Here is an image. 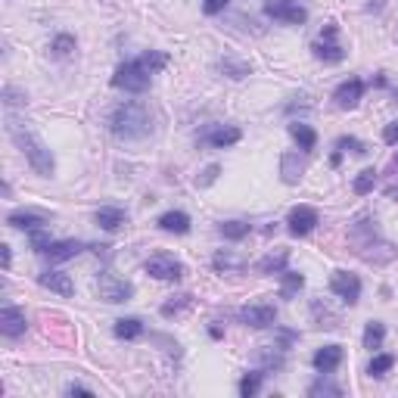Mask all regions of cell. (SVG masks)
Instances as JSON below:
<instances>
[{
  "label": "cell",
  "instance_id": "obj_41",
  "mask_svg": "<svg viewBox=\"0 0 398 398\" xmlns=\"http://www.w3.org/2000/svg\"><path fill=\"white\" fill-rule=\"evenodd\" d=\"M218 174H221V165H209V168H202V174H196V187H209V184H215Z\"/></svg>",
  "mask_w": 398,
  "mask_h": 398
},
{
  "label": "cell",
  "instance_id": "obj_17",
  "mask_svg": "<svg viewBox=\"0 0 398 398\" xmlns=\"http://www.w3.org/2000/svg\"><path fill=\"white\" fill-rule=\"evenodd\" d=\"M84 249L87 246L81 240H53L44 255H47L50 261H68V258H75V255H81Z\"/></svg>",
  "mask_w": 398,
  "mask_h": 398
},
{
  "label": "cell",
  "instance_id": "obj_44",
  "mask_svg": "<svg viewBox=\"0 0 398 398\" xmlns=\"http://www.w3.org/2000/svg\"><path fill=\"white\" fill-rule=\"evenodd\" d=\"M68 395H93L91 389H87V386H81V383H68Z\"/></svg>",
  "mask_w": 398,
  "mask_h": 398
},
{
  "label": "cell",
  "instance_id": "obj_32",
  "mask_svg": "<svg viewBox=\"0 0 398 398\" xmlns=\"http://www.w3.org/2000/svg\"><path fill=\"white\" fill-rule=\"evenodd\" d=\"M308 395H311V398H321V395H336V398H339L342 389H339L336 383H330V379H323V373H321V379L308 386Z\"/></svg>",
  "mask_w": 398,
  "mask_h": 398
},
{
  "label": "cell",
  "instance_id": "obj_46",
  "mask_svg": "<svg viewBox=\"0 0 398 398\" xmlns=\"http://www.w3.org/2000/svg\"><path fill=\"white\" fill-rule=\"evenodd\" d=\"M0 255H3V267H10V246H6V243L0 246Z\"/></svg>",
  "mask_w": 398,
  "mask_h": 398
},
{
  "label": "cell",
  "instance_id": "obj_10",
  "mask_svg": "<svg viewBox=\"0 0 398 398\" xmlns=\"http://www.w3.org/2000/svg\"><path fill=\"white\" fill-rule=\"evenodd\" d=\"M317 224H321V218H317V211L311 205H296L290 211V218H286V227H290L292 236H308Z\"/></svg>",
  "mask_w": 398,
  "mask_h": 398
},
{
  "label": "cell",
  "instance_id": "obj_15",
  "mask_svg": "<svg viewBox=\"0 0 398 398\" xmlns=\"http://www.w3.org/2000/svg\"><path fill=\"white\" fill-rule=\"evenodd\" d=\"M302 174H305V155H298V153H283L280 155V180L283 184H298L302 180Z\"/></svg>",
  "mask_w": 398,
  "mask_h": 398
},
{
  "label": "cell",
  "instance_id": "obj_20",
  "mask_svg": "<svg viewBox=\"0 0 398 398\" xmlns=\"http://www.w3.org/2000/svg\"><path fill=\"white\" fill-rule=\"evenodd\" d=\"M286 261H290V249H274V252H267L265 258H258L255 271L258 274H280V271H286Z\"/></svg>",
  "mask_w": 398,
  "mask_h": 398
},
{
  "label": "cell",
  "instance_id": "obj_35",
  "mask_svg": "<svg viewBox=\"0 0 398 398\" xmlns=\"http://www.w3.org/2000/svg\"><path fill=\"white\" fill-rule=\"evenodd\" d=\"M218 68H221L227 78H246V75L252 72V66H246V62H234V59H221Z\"/></svg>",
  "mask_w": 398,
  "mask_h": 398
},
{
  "label": "cell",
  "instance_id": "obj_47",
  "mask_svg": "<svg viewBox=\"0 0 398 398\" xmlns=\"http://www.w3.org/2000/svg\"><path fill=\"white\" fill-rule=\"evenodd\" d=\"M395 162H398V159H395Z\"/></svg>",
  "mask_w": 398,
  "mask_h": 398
},
{
  "label": "cell",
  "instance_id": "obj_1",
  "mask_svg": "<svg viewBox=\"0 0 398 398\" xmlns=\"http://www.w3.org/2000/svg\"><path fill=\"white\" fill-rule=\"evenodd\" d=\"M348 246H352V252L358 255V258H364L367 265H386V261H392L398 255V249L379 234L373 218H361V221H354L352 227H348Z\"/></svg>",
  "mask_w": 398,
  "mask_h": 398
},
{
  "label": "cell",
  "instance_id": "obj_7",
  "mask_svg": "<svg viewBox=\"0 0 398 398\" xmlns=\"http://www.w3.org/2000/svg\"><path fill=\"white\" fill-rule=\"evenodd\" d=\"M236 321L246 323V327H255V330H265V327H274L277 321V308L267 302H255V305H243L236 311Z\"/></svg>",
  "mask_w": 398,
  "mask_h": 398
},
{
  "label": "cell",
  "instance_id": "obj_31",
  "mask_svg": "<svg viewBox=\"0 0 398 398\" xmlns=\"http://www.w3.org/2000/svg\"><path fill=\"white\" fill-rule=\"evenodd\" d=\"M392 367H395V358H392V354H373V361L367 364V373H370V377H386Z\"/></svg>",
  "mask_w": 398,
  "mask_h": 398
},
{
  "label": "cell",
  "instance_id": "obj_40",
  "mask_svg": "<svg viewBox=\"0 0 398 398\" xmlns=\"http://www.w3.org/2000/svg\"><path fill=\"white\" fill-rule=\"evenodd\" d=\"M336 146H339V149H352V153H358V155L367 153V143H361L358 137H339V140H336Z\"/></svg>",
  "mask_w": 398,
  "mask_h": 398
},
{
  "label": "cell",
  "instance_id": "obj_33",
  "mask_svg": "<svg viewBox=\"0 0 398 398\" xmlns=\"http://www.w3.org/2000/svg\"><path fill=\"white\" fill-rule=\"evenodd\" d=\"M140 62H143V68H146L149 75H155V72H162V68L168 66V56L165 53H155V50H146V53L140 56Z\"/></svg>",
  "mask_w": 398,
  "mask_h": 398
},
{
  "label": "cell",
  "instance_id": "obj_34",
  "mask_svg": "<svg viewBox=\"0 0 398 398\" xmlns=\"http://www.w3.org/2000/svg\"><path fill=\"white\" fill-rule=\"evenodd\" d=\"M261 377H265V373H258V370L246 373V377L240 379V395H243V398H252L255 392L261 389Z\"/></svg>",
  "mask_w": 398,
  "mask_h": 398
},
{
  "label": "cell",
  "instance_id": "obj_13",
  "mask_svg": "<svg viewBox=\"0 0 398 398\" xmlns=\"http://www.w3.org/2000/svg\"><path fill=\"white\" fill-rule=\"evenodd\" d=\"M361 97H364V81L361 78L342 81V84L333 91V103L339 106V109H354V106L361 103Z\"/></svg>",
  "mask_w": 398,
  "mask_h": 398
},
{
  "label": "cell",
  "instance_id": "obj_11",
  "mask_svg": "<svg viewBox=\"0 0 398 398\" xmlns=\"http://www.w3.org/2000/svg\"><path fill=\"white\" fill-rule=\"evenodd\" d=\"M240 140H243V131L236 128V124H211L202 134V143H209V146H215V149H227Z\"/></svg>",
  "mask_w": 398,
  "mask_h": 398
},
{
  "label": "cell",
  "instance_id": "obj_18",
  "mask_svg": "<svg viewBox=\"0 0 398 398\" xmlns=\"http://www.w3.org/2000/svg\"><path fill=\"white\" fill-rule=\"evenodd\" d=\"M93 221L100 224V227L103 230H118V227H124V224H128V211L124 209H118V205H103V209L97 211V218H93Z\"/></svg>",
  "mask_w": 398,
  "mask_h": 398
},
{
  "label": "cell",
  "instance_id": "obj_21",
  "mask_svg": "<svg viewBox=\"0 0 398 398\" xmlns=\"http://www.w3.org/2000/svg\"><path fill=\"white\" fill-rule=\"evenodd\" d=\"M159 224L165 234H187L190 230V215L187 211H165V215H159Z\"/></svg>",
  "mask_w": 398,
  "mask_h": 398
},
{
  "label": "cell",
  "instance_id": "obj_26",
  "mask_svg": "<svg viewBox=\"0 0 398 398\" xmlns=\"http://www.w3.org/2000/svg\"><path fill=\"white\" fill-rule=\"evenodd\" d=\"M115 336L118 339H140L143 321H137V317H122V321H115Z\"/></svg>",
  "mask_w": 398,
  "mask_h": 398
},
{
  "label": "cell",
  "instance_id": "obj_39",
  "mask_svg": "<svg viewBox=\"0 0 398 398\" xmlns=\"http://www.w3.org/2000/svg\"><path fill=\"white\" fill-rule=\"evenodd\" d=\"M50 243H53V240H50V236L47 234H44V227H37V230H31V249H35V252H47V249H50Z\"/></svg>",
  "mask_w": 398,
  "mask_h": 398
},
{
  "label": "cell",
  "instance_id": "obj_25",
  "mask_svg": "<svg viewBox=\"0 0 398 398\" xmlns=\"http://www.w3.org/2000/svg\"><path fill=\"white\" fill-rule=\"evenodd\" d=\"M211 267H215V271H224V274H240L243 267H246V261H243L240 255H234V252H215Z\"/></svg>",
  "mask_w": 398,
  "mask_h": 398
},
{
  "label": "cell",
  "instance_id": "obj_14",
  "mask_svg": "<svg viewBox=\"0 0 398 398\" xmlns=\"http://www.w3.org/2000/svg\"><path fill=\"white\" fill-rule=\"evenodd\" d=\"M342 358H345V352H342V345H323V348H317L314 352V358H311V364H314V370L317 373H333L336 367L342 364Z\"/></svg>",
  "mask_w": 398,
  "mask_h": 398
},
{
  "label": "cell",
  "instance_id": "obj_45",
  "mask_svg": "<svg viewBox=\"0 0 398 398\" xmlns=\"http://www.w3.org/2000/svg\"><path fill=\"white\" fill-rule=\"evenodd\" d=\"M336 31H339V28H336V25H333V22H330V25H327V28H323V31H321V37H323V41H333V37H336Z\"/></svg>",
  "mask_w": 398,
  "mask_h": 398
},
{
  "label": "cell",
  "instance_id": "obj_38",
  "mask_svg": "<svg viewBox=\"0 0 398 398\" xmlns=\"http://www.w3.org/2000/svg\"><path fill=\"white\" fill-rule=\"evenodd\" d=\"M311 314H314L317 327H336V317L327 308H321V302H311Z\"/></svg>",
  "mask_w": 398,
  "mask_h": 398
},
{
  "label": "cell",
  "instance_id": "obj_23",
  "mask_svg": "<svg viewBox=\"0 0 398 398\" xmlns=\"http://www.w3.org/2000/svg\"><path fill=\"white\" fill-rule=\"evenodd\" d=\"M311 53H314V59H321V62H342L345 59V50H342L339 44H333V41L311 44Z\"/></svg>",
  "mask_w": 398,
  "mask_h": 398
},
{
  "label": "cell",
  "instance_id": "obj_29",
  "mask_svg": "<svg viewBox=\"0 0 398 398\" xmlns=\"http://www.w3.org/2000/svg\"><path fill=\"white\" fill-rule=\"evenodd\" d=\"M383 339H386V327H383V323H379V321L367 323V327H364V348H370V352H373V348L383 345Z\"/></svg>",
  "mask_w": 398,
  "mask_h": 398
},
{
  "label": "cell",
  "instance_id": "obj_9",
  "mask_svg": "<svg viewBox=\"0 0 398 398\" xmlns=\"http://www.w3.org/2000/svg\"><path fill=\"white\" fill-rule=\"evenodd\" d=\"M143 271L149 274V277H155V280H180L184 277V265H180L174 255H153V258L143 265Z\"/></svg>",
  "mask_w": 398,
  "mask_h": 398
},
{
  "label": "cell",
  "instance_id": "obj_27",
  "mask_svg": "<svg viewBox=\"0 0 398 398\" xmlns=\"http://www.w3.org/2000/svg\"><path fill=\"white\" fill-rule=\"evenodd\" d=\"M377 180H379V171L377 168H364V171L354 178V184H352V190L358 193V196H367V193L377 187Z\"/></svg>",
  "mask_w": 398,
  "mask_h": 398
},
{
  "label": "cell",
  "instance_id": "obj_37",
  "mask_svg": "<svg viewBox=\"0 0 398 398\" xmlns=\"http://www.w3.org/2000/svg\"><path fill=\"white\" fill-rule=\"evenodd\" d=\"M50 50H53V56H68L75 50V37L72 35H56L53 44H50Z\"/></svg>",
  "mask_w": 398,
  "mask_h": 398
},
{
  "label": "cell",
  "instance_id": "obj_24",
  "mask_svg": "<svg viewBox=\"0 0 398 398\" xmlns=\"http://www.w3.org/2000/svg\"><path fill=\"white\" fill-rule=\"evenodd\" d=\"M305 286V274L298 271H280V296L283 298H292L298 296V290Z\"/></svg>",
  "mask_w": 398,
  "mask_h": 398
},
{
  "label": "cell",
  "instance_id": "obj_6",
  "mask_svg": "<svg viewBox=\"0 0 398 398\" xmlns=\"http://www.w3.org/2000/svg\"><path fill=\"white\" fill-rule=\"evenodd\" d=\"M265 16L277 19V22H283V25H305L308 22V10L298 6L296 0H267Z\"/></svg>",
  "mask_w": 398,
  "mask_h": 398
},
{
  "label": "cell",
  "instance_id": "obj_2",
  "mask_svg": "<svg viewBox=\"0 0 398 398\" xmlns=\"http://www.w3.org/2000/svg\"><path fill=\"white\" fill-rule=\"evenodd\" d=\"M6 131H10L12 143L22 149V155L28 159V165L35 168V174H41V178H53V168H56L53 153H50L47 143L28 128V122H19L12 112H6Z\"/></svg>",
  "mask_w": 398,
  "mask_h": 398
},
{
  "label": "cell",
  "instance_id": "obj_16",
  "mask_svg": "<svg viewBox=\"0 0 398 398\" xmlns=\"http://www.w3.org/2000/svg\"><path fill=\"white\" fill-rule=\"evenodd\" d=\"M37 283L50 292H59V296H72L75 292V283L66 271H44L41 277H37Z\"/></svg>",
  "mask_w": 398,
  "mask_h": 398
},
{
  "label": "cell",
  "instance_id": "obj_22",
  "mask_svg": "<svg viewBox=\"0 0 398 398\" xmlns=\"http://www.w3.org/2000/svg\"><path fill=\"white\" fill-rule=\"evenodd\" d=\"M290 137L298 143V149H302V153H308V149L317 146L314 128H311V124H305V122H292V124H290Z\"/></svg>",
  "mask_w": 398,
  "mask_h": 398
},
{
  "label": "cell",
  "instance_id": "obj_43",
  "mask_svg": "<svg viewBox=\"0 0 398 398\" xmlns=\"http://www.w3.org/2000/svg\"><path fill=\"white\" fill-rule=\"evenodd\" d=\"M383 140L389 143V146H395V143H398V122L386 124V128H383Z\"/></svg>",
  "mask_w": 398,
  "mask_h": 398
},
{
  "label": "cell",
  "instance_id": "obj_30",
  "mask_svg": "<svg viewBox=\"0 0 398 398\" xmlns=\"http://www.w3.org/2000/svg\"><path fill=\"white\" fill-rule=\"evenodd\" d=\"M218 234L224 236V240H243V236H249V224L246 221H224L221 227H218Z\"/></svg>",
  "mask_w": 398,
  "mask_h": 398
},
{
  "label": "cell",
  "instance_id": "obj_3",
  "mask_svg": "<svg viewBox=\"0 0 398 398\" xmlns=\"http://www.w3.org/2000/svg\"><path fill=\"white\" fill-rule=\"evenodd\" d=\"M109 128L118 140H143L153 131V115L143 103H122L109 118Z\"/></svg>",
  "mask_w": 398,
  "mask_h": 398
},
{
  "label": "cell",
  "instance_id": "obj_28",
  "mask_svg": "<svg viewBox=\"0 0 398 398\" xmlns=\"http://www.w3.org/2000/svg\"><path fill=\"white\" fill-rule=\"evenodd\" d=\"M190 305H193V296L184 292V296H171V302H165L159 311H162V317H178L180 311H187Z\"/></svg>",
  "mask_w": 398,
  "mask_h": 398
},
{
  "label": "cell",
  "instance_id": "obj_12",
  "mask_svg": "<svg viewBox=\"0 0 398 398\" xmlns=\"http://www.w3.org/2000/svg\"><path fill=\"white\" fill-rule=\"evenodd\" d=\"M25 327H28L25 311H19L16 305H3V308H0V333H3L6 339H19V336L25 333Z\"/></svg>",
  "mask_w": 398,
  "mask_h": 398
},
{
  "label": "cell",
  "instance_id": "obj_42",
  "mask_svg": "<svg viewBox=\"0 0 398 398\" xmlns=\"http://www.w3.org/2000/svg\"><path fill=\"white\" fill-rule=\"evenodd\" d=\"M230 0H202V12L205 16H218V12L227 10Z\"/></svg>",
  "mask_w": 398,
  "mask_h": 398
},
{
  "label": "cell",
  "instance_id": "obj_8",
  "mask_svg": "<svg viewBox=\"0 0 398 398\" xmlns=\"http://www.w3.org/2000/svg\"><path fill=\"white\" fill-rule=\"evenodd\" d=\"M330 292H333L336 298H342L345 305H358L361 280L354 277V274H348V271H333V277H330Z\"/></svg>",
  "mask_w": 398,
  "mask_h": 398
},
{
  "label": "cell",
  "instance_id": "obj_5",
  "mask_svg": "<svg viewBox=\"0 0 398 398\" xmlns=\"http://www.w3.org/2000/svg\"><path fill=\"white\" fill-rule=\"evenodd\" d=\"M97 292H100V298H103V302H112V305L131 302V298H134V283H128V280L115 277L112 271H100V277H97Z\"/></svg>",
  "mask_w": 398,
  "mask_h": 398
},
{
  "label": "cell",
  "instance_id": "obj_36",
  "mask_svg": "<svg viewBox=\"0 0 398 398\" xmlns=\"http://www.w3.org/2000/svg\"><path fill=\"white\" fill-rule=\"evenodd\" d=\"M3 103H6V109H12V106H25L28 103V93L19 91V87H12V84H6L3 87Z\"/></svg>",
  "mask_w": 398,
  "mask_h": 398
},
{
  "label": "cell",
  "instance_id": "obj_4",
  "mask_svg": "<svg viewBox=\"0 0 398 398\" xmlns=\"http://www.w3.org/2000/svg\"><path fill=\"white\" fill-rule=\"evenodd\" d=\"M112 87L118 91H128V93H143L149 87V72L143 68L140 59H131V62H122L112 75Z\"/></svg>",
  "mask_w": 398,
  "mask_h": 398
},
{
  "label": "cell",
  "instance_id": "obj_19",
  "mask_svg": "<svg viewBox=\"0 0 398 398\" xmlns=\"http://www.w3.org/2000/svg\"><path fill=\"white\" fill-rule=\"evenodd\" d=\"M6 224L10 227H16V230H37V227H44L47 224V215H41V211H12L10 218H6Z\"/></svg>",
  "mask_w": 398,
  "mask_h": 398
}]
</instances>
